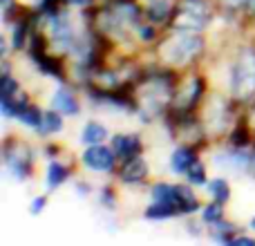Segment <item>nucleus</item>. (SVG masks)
<instances>
[{"instance_id":"obj_17","label":"nucleus","mask_w":255,"mask_h":246,"mask_svg":"<svg viewBox=\"0 0 255 246\" xmlns=\"http://www.w3.org/2000/svg\"><path fill=\"white\" fill-rule=\"evenodd\" d=\"M186 175H188L190 184H197V186L206 184V177H204V168H202V163H193V166H190V170L186 172Z\"/></svg>"},{"instance_id":"obj_10","label":"nucleus","mask_w":255,"mask_h":246,"mask_svg":"<svg viewBox=\"0 0 255 246\" xmlns=\"http://www.w3.org/2000/svg\"><path fill=\"white\" fill-rule=\"evenodd\" d=\"M52 101H54V108H56V110H61L63 115H76V112H79V103H76V99L72 97L65 88L58 90V92L54 94Z\"/></svg>"},{"instance_id":"obj_12","label":"nucleus","mask_w":255,"mask_h":246,"mask_svg":"<svg viewBox=\"0 0 255 246\" xmlns=\"http://www.w3.org/2000/svg\"><path fill=\"white\" fill-rule=\"evenodd\" d=\"M108 136V130L103 125H99V123H88V125L83 127V143H92V145H97V143H101L103 139Z\"/></svg>"},{"instance_id":"obj_14","label":"nucleus","mask_w":255,"mask_h":246,"mask_svg":"<svg viewBox=\"0 0 255 246\" xmlns=\"http://www.w3.org/2000/svg\"><path fill=\"white\" fill-rule=\"evenodd\" d=\"M65 177H67V168L65 166H61V163H49V168H47V186L49 188H56V186H61L63 181H65Z\"/></svg>"},{"instance_id":"obj_1","label":"nucleus","mask_w":255,"mask_h":246,"mask_svg":"<svg viewBox=\"0 0 255 246\" xmlns=\"http://www.w3.org/2000/svg\"><path fill=\"white\" fill-rule=\"evenodd\" d=\"M231 90L238 99L255 94V49H244L231 67Z\"/></svg>"},{"instance_id":"obj_19","label":"nucleus","mask_w":255,"mask_h":246,"mask_svg":"<svg viewBox=\"0 0 255 246\" xmlns=\"http://www.w3.org/2000/svg\"><path fill=\"white\" fill-rule=\"evenodd\" d=\"M150 16H152L154 20H163V16H166V4H157V7H150Z\"/></svg>"},{"instance_id":"obj_20","label":"nucleus","mask_w":255,"mask_h":246,"mask_svg":"<svg viewBox=\"0 0 255 246\" xmlns=\"http://www.w3.org/2000/svg\"><path fill=\"white\" fill-rule=\"evenodd\" d=\"M43 206H45V199L43 197L34 199V202H31V213H34V215H36V213H40V211H43Z\"/></svg>"},{"instance_id":"obj_2","label":"nucleus","mask_w":255,"mask_h":246,"mask_svg":"<svg viewBox=\"0 0 255 246\" xmlns=\"http://www.w3.org/2000/svg\"><path fill=\"white\" fill-rule=\"evenodd\" d=\"M199 52H202V38L195 31H181L179 36H172L163 45V58L168 63H175V65H184V63L193 61Z\"/></svg>"},{"instance_id":"obj_18","label":"nucleus","mask_w":255,"mask_h":246,"mask_svg":"<svg viewBox=\"0 0 255 246\" xmlns=\"http://www.w3.org/2000/svg\"><path fill=\"white\" fill-rule=\"evenodd\" d=\"M222 217V208H220V202L213 204V206L206 208V213H204V220L206 222H217Z\"/></svg>"},{"instance_id":"obj_5","label":"nucleus","mask_w":255,"mask_h":246,"mask_svg":"<svg viewBox=\"0 0 255 246\" xmlns=\"http://www.w3.org/2000/svg\"><path fill=\"white\" fill-rule=\"evenodd\" d=\"M213 163L222 170H242L251 163V157H247L244 152H238V150H224V152H217L213 157Z\"/></svg>"},{"instance_id":"obj_6","label":"nucleus","mask_w":255,"mask_h":246,"mask_svg":"<svg viewBox=\"0 0 255 246\" xmlns=\"http://www.w3.org/2000/svg\"><path fill=\"white\" fill-rule=\"evenodd\" d=\"M52 38L58 47L70 49L72 40H74V34H72V27L65 18H54L52 20Z\"/></svg>"},{"instance_id":"obj_7","label":"nucleus","mask_w":255,"mask_h":246,"mask_svg":"<svg viewBox=\"0 0 255 246\" xmlns=\"http://www.w3.org/2000/svg\"><path fill=\"white\" fill-rule=\"evenodd\" d=\"M139 150H141V141L136 139L134 134H121L115 139V152L119 154L121 159H126V161L132 157H136Z\"/></svg>"},{"instance_id":"obj_26","label":"nucleus","mask_w":255,"mask_h":246,"mask_svg":"<svg viewBox=\"0 0 255 246\" xmlns=\"http://www.w3.org/2000/svg\"><path fill=\"white\" fill-rule=\"evenodd\" d=\"M253 168H255V157H253Z\"/></svg>"},{"instance_id":"obj_15","label":"nucleus","mask_w":255,"mask_h":246,"mask_svg":"<svg viewBox=\"0 0 255 246\" xmlns=\"http://www.w3.org/2000/svg\"><path fill=\"white\" fill-rule=\"evenodd\" d=\"M211 195L215 197V202H226L229 199V184L224 179H215L211 181Z\"/></svg>"},{"instance_id":"obj_22","label":"nucleus","mask_w":255,"mask_h":246,"mask_svg":"<svg viewBox=\"0 0 255 246\" xmlns=\"http://www.w3.org/2000/svg\"><path fill=\"white\" fill-rule=\"evenodd\" d=\"M222 2H224L226 7H240V4L247 2V0H222Z\"/></svg>"},{"instance_id":"obj_13","label":"nucleus","mask_w":255,"mask_h":246,"mask_svg":"<svg viewBox=\"0 0 255 246\" xmlns=\"http://www.w3.org/2000/svg\"><path fill=\"white\" fill-rule=\"evenodd\" d=\"M16 117L25 123V125H31V127H40V123H43L40 112L36 110V108H31V106H20L18 108V112H16Z\"/></svg>"},{"instance_id":"obj_21","label":"nucleus","mask_w":255,"mask_h":246,"mask_svg":"<svg viewBox=\"0 0 255 246\" xmlns=\"http://www.w3.org/2000/svg\"><path fill=\"white\" fill-rule=\"evenodd\" d=\"M231 244H251L253 246L255 242L251 238H233V240H231Z\"/></svg>"},{"instance_id":"obj_16","label":"nucleus","mask_w":255,"mask_h":246,"mask_svg":"<svg viewBox=\"0 0 255 246\" xmlns=\"http://www.w3.org/2000/svg\"><path fill=\"white\" fill-rule=\"evenodd\" d=\"M61 127H63V121L58 115H54V112L43 115V123H40V130L43 132H58Z\"/></svg>"},{"instance_id":"obj_3","label":"nucleus","mask_w":255,"mask_h":246,"mask_svg":"<svg viewBox=\"0 0 255 246\" xmlns=\"http://www.w3.org/2000/svg\"><path fill=\"white\" fill-rule=\"evenodd\" d=\"M208 22V4L204 0H181L175 16L179 31H199Z\"/></svg>"},{"instance_id":"obj_27","label":"nucleus","mask_w":255,"mask_h":246,"mask_svg":"<svg viewBox=\"0 0 255 246\" xmlns=\"http://www.w3.org/2000/svg\"><path fill=\"white\" fill-rule=\"evenodd\" d=\"M253 229H255V220H253Z\"/></svg>"},{"instance_id":"obj_25","label":"nucleus","mask_w":255,"mask_h":246,"mask_svg":"<svg viewBox=\"0 0 255 246\" xmlns=\"http://www.w3.org/2000/svg\"><path fill=\"white\" fill-rule=\"evenodd\" d=\"M7 2H9V0H2V4H7Z\"/></svg>"},{"instance_id":"obj_24","label":"nucleus","mask_w":255,"mask_h":246,"mask_svg":"<svg viewBox=\"0 0 255 246\" xmlns=\"http://www.w3.org/2000/svg\"><path fill=\"white\" fill-rule=\"evenodd\" d=\"M70 2H76V4H83V2H88V0H70Z\"/></svg>"},{"instance_id":"obj_9","label":"nucleus","mask_w":255,"mask_h":246,"mask_svg":"<svg viewBox=\"0 0 255 246\" xmlns=\"http://www.w3.org/2000/svg\"><path fill=\"white\" fill-rule=\"evenodd\" d=\"M193 163H195V154H193V150L190 148H177L175 152H172V157H170V168L175 172H179V175L188 172Z\"/></svg>"},{"instance_id":"obj_11","label":"nucleus","mask_w":255,"mask_h":246,"mask_svg":"<svg viewBox=\"0 0 255 246\" xmlns=\"http://www.w3.org/2000/svg\"><path fill=\"white\" fill-rule=\"evenodd\" d=\"M7 166L16 179H25L27 172H29V157L27 154H18V152L16 154L7 152Z\"/></svg>"},{"instance_id":"obj_4","label":"nucleus","mask_w":255,"mask_h":246,"mask_svg":"<svg viewBox=\"0 0 255 246\" xmlns=\"http://www.w3.org/2000/svg\"><path fill=\"white\" fill-rule=\"evenodd\" d=\"M83 163L88 168H92V170L108 172V170H112V166H115V152L97 143V145H92V148L85 150Z\"/></svg>"},{"instance_id":"obj_8","label":"nucleus","mask_w":255,"mask_h":246,"mask_svg":"<svg viewBox=\"0 0 255 246\" xmlns=\"http://www.w3.org/2000/svg\"><path fill=\"white\" fill-rule=\"evenodd\" d=\"M145 172H148V166L141 157H132L126 161L124 172H121V179L128 181V184H136V181L145 179Z\"/></svg>"},{"instance_id":"obj_23","label":"nucleus","mask_w":255,"mask_h":246,"mask_svg":"<svg viewBox=\"0 0 255 246\" xmlns=\"http://www.w3.org/2000/svg\"><path fill=\"white\" fill-rule=\"evenodd\" d=\"M247 7L251 9V11H255V0H247Z\"/></svg>"}]
</instances>
